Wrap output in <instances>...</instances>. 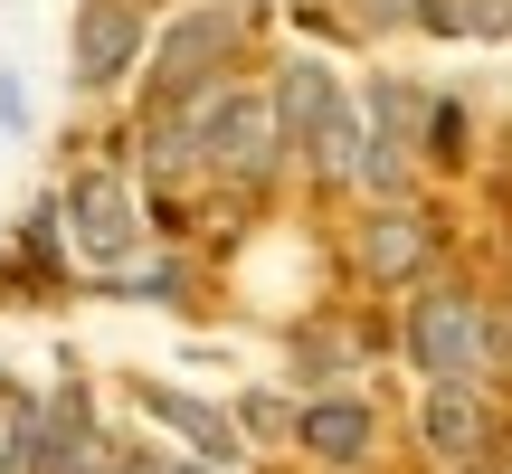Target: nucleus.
<instances>
[{"instance_id":"3","label":"nucleus","mask_w":512,"mask_h":474,"mask_svg":"<svg viewBox=\"0 0 512 474\" xmlns=\"http://www.w3.org/2000/svg\"><path fill=\"white\" fill-rule=\"evenodd\" d=\"M418 427H427V456H446V465H494V418H484L475 380H437Z\"/></svg>"},{"instance_id":"8","label":"nucleus","mask_w":512,"mask_h":474,"mask_svg":"<svg viewBox=\"0 0 512 474\" xmlns=\"http://www.w3.org/2000/svg\"><path fill=\"white\" fill-rule=\"evenodd\" d=\"M143 408L162 427H181L190 446H200V465H238V427L219 418V408H200V399H181V389H143Z\"/></svg>"},{"instance_id":"9","label":"nucleus","mask_w":512,"mask_h":474,"mask_svg":"<svg viewBox=\"0 0 512 474\" xmlns=\"http://www.w3.org/2000/svg\"><path fill=\"white\" fill-rule=\"evenodd\" d=\"M370 399H323V408H304V446L313 456H332V465H361L370 456Z\"/></svg>"},{"instance_id":"7","label":"nucleus","mask_w":512,"mask_h":474,"mask_svg":"<svg viewBox=\"0 0 512 474\" xmlns=\"http://www.w3.org/2000/svg\"><path fill=\"white\" fill-rule=\"evenodd\" d=\"M427 247H437V228H427L418 209H380V219H370V237H361V256H370V275H380V285L418 275V266H427Z\"/></svg>"},{"instance_id":"12","label":"nucleus","mask_w":512,"mask_h":474,"mask_svg":"<svg viewBox=\"0 0 512 474\" xmlns=\"http://www.w3.org/2000/svg\"><path fill=\"white\" fill-rule=\"evenodd\" d=\"M190 474H238V465H190Z\"/></svg>"},{"instance_id":"6","label":"nucleus","mask_w":512,"mask_h":474,"mask_svg":"<svg viewBox=\"0 0 512 474\" xmlns=\"http://www.w3.org/2000/svg\"><path fill=\"white\" fill-rule=\"evenodd\" d=\"M275 152H285L275 95H228V114H219V171H228V181H266Z\"/></svg>"},{"instance_id":"11","label":"nucleus","mask_w":512,"mask_h":474,"mask_svg":"<svg viewBox=\"0 0 512 474\" xmlns=\"http://www.w3.org/2000/svg\"><path fill=\"white\" fill-rule=\"evenodd\" d=\"M114 474H181L171 456H114Z\"/></svg>"},{"instance_id":"10","label":"nucleus","mask_w":512,"mask_h":474,"mask_svg":"<svg viewBox=\"0 0 512 474\" xmlns=\"http://www.w3.org/2000/svg\"><path fill=\"white\" fill-rule=\"evenodd\" d=\"M38 418H48V399H29V389L0 399V474H38Z\"/></svg>"},{"instance_id":"5","label":"nucleus","mask_w":512,"mask_h":474,"mask_svg":"<svg viewBox=\"0 0 512 474\" xmlns=\"http://www.w3.org/2000/svg\"><path fill=\"white\" fill-rule=\"evenodd\" d=\"M228 38H238V10H190L181 29L162 38V57H152V95L209 86V57H228Z\"/></svg>"},{"instance_id":"1","label":"nucleus","mask_w":512,"mask_h":474,"mask_svg":"<svg viewBox=\"0 0 512 474\" xmlns=\"http://www.w3.org/2000/svg\"><path fill=\"white\" fill-rule=\"evenodd\" d=\"M408 361H418L427 380H484L494 332H484V313L465 304V294H427V304L408 313Z\"/></svg>"},{"instance_id":"4","label":"nucleus","mask_w":512,"mask_h":474,"mask_svg":"<svg viewBox=\"0 0 512 474\" xmlns=\"http://www.w3.org/2000/svg\"><path fill=\"white\" fill-rule=\"evenodd\" d=\"M133 57H143V0H86V19H76V76L114 86Z\"/></svg>"},{"instance_id":"2","label":"nucleus","mask_w":512,"mask_h":474,"mask_svg":"<svg viewBox=\"0 0 512 474\" xmlns=\"http://www.w3.org/2000/svg\"><path fill=\"white\" fill-rule=\"evenodd\" d=\"M67 228H76V247H86L105 275L133 266V237H143V219H133V190L114 181V171H95V181L67 190Z\"/></svg>"}]
</instances>
